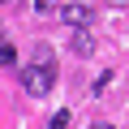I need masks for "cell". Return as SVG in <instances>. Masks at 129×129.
<instances>
[{
	"instance_id": "9c48e42d",
	"label": "cell",
	"mask_w": 129,
	"mask_h": 129,
	"mask_svg": "<svg viewBox=\"0 0 129 129\" xmlns=\"http://www.w3.org/2000/svg\"><path fill=\"white\" fill-rule=\"evenodd\" d=\"M112 5H125V0H112Z\"/></svg>"
},
{
	"instance_id": "5b68a950",
	"label": "cell",
	"mask_w": 129,
	"mask_h": 129,
	"mask_svg": "<svg viewBox=\"0 0 129 129\" xmlns=\"http://www.w3.org/2000/svg\"><path fill=\"white\" fill-rule=\"evenodd\" d=\"M47 129H69V112H64V108H60V112L52 116V125H47Z\"/></svg>"
},
{
	"instance_id": "277c9868",
	"label": "cell",
	"mask_w": 129,
	"mask_h": 129,
	"mask_svg": "<svg viewBox=\"0 0 129 129\" xmlns=\"http://www.w3.org/2000/svg\"><path fill=\"white\" fill-rule=\"evenodd\" d=\"M90 47H95V43H90V35H86V30H78V35H73V52H78V56H90Z\"/></svg>"
},
{
	"instance_id": "3957f363",
	"label": "cell",
	"mask_w": 129,
	"mask_h": 129,
	"mask_svg": "<svg viewBox=\"0 0 129 129\" xmlns=\"http://www.w3.org/2000/svg\"><path fill=\"white\" fill-rule=\"evenodd\" d=\"M13 64H17V47L9 39H0V69H13Z\"/></svg>"
},
{
	"instance_id": "52a82bcc",
	"label": "cell",
	"mask_w": 129,
	"mask_h": 129,
	"mask_svg": "<svg viewBox=\"0 0 129 129\" xmlns=\"http://www.w3.org/2000/svg\"><path fill=\"white\" fill-rule=\"evenodd\" d=\"M35 9H39V13H52V9H56V0H35Z\"/></svg>"
},
{
	"instance_id": "30bf717a",
	"label": "cell",
	"mask_w": 129,
	"mask_h": 129,
	"mask_svg": "<svg viewBox=\"0 0 129 129\" xmlns=\"http://www.w3.org/2000/svg\"><path fill=\"white\" fill-rule=\"evenodd\" d=\"M0 5H5V0H0Z\"/></svg>"
},
{
	"instance_id": "8992f818",
	"label": "cell",
	"mask_w": 129,
	"mask_h": 129,
	"mask_svg": "<svg viewBox=\"0 0 129 129\" xmlns=\"http://www.w3.org/2000/svg\"><path fill=\"white\" fill-rule=\"evenodd\" d=\"M35 60H39V64H52V47L39 43V47H35Z\"/></svg>"
},
{
	"instance_id": "ba28073f",
	"label": "cell",
	"mask_w": 129,
	"mask_h": 129,
	"mask_svg": "<svg viewBox=\"0 0 129 129\" xmlns=\"http://www.w3.org/2000/svg\"><path fill=\"white\" fill-rule=\"evenodd\" d=\"M90 129H112V125H103V120H99V125H90Z\"/></svg>"
},
{
	"instance_id": "7a4b0ae2",
	"label": "cell",
	"mask_w": 129,
	"mask_h": 129,
	"mask_svg": "<svg viewBox=\"0 0 129 129\" xmlns=\"http://www.w3.org/2000/svg\"><path fill=\"white\" fill-rule=\"evenodd\" d=\"M60 17L69 22V26H78V30H86V26L95 22V13H90V5H64V9H60Z\"/></svg>"
},
{
	"instance_id": "6da1fadb",
	"label": "cell",
	"mask_w": 129,
	"mask_h": 129,
	"mask_svg": "<svg viewBox=\"0 0 129 129\" xmlns=\"http://www.w3.org/2000/svg\"><path fill=\"white\" fill-rule=\"evenodd\" d=\"M56 82V64H30V69H22V86L26 95H47Z\"/></svg>"
}]
</instances>
